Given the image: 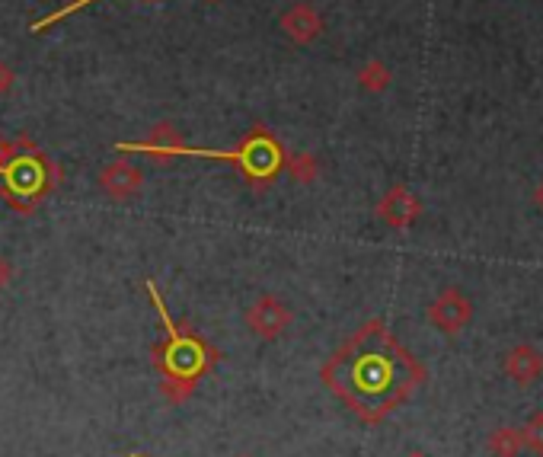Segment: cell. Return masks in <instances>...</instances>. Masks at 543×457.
Here are the masks:
<instances>
[{"instance_id": "9a60e30c", "label": "cell", "mask_w": 543, "mask_h": 457, "mask_svg": "<svg viewBox=\"0 0 543 457\" xmlns=\"http://www.w3.org/2000/svg\"><path fill=\"white\" fill-rule=\"evenodd\" d=\"M10 282V266L4 263V259H0V288H4Z\"/></svg>"}, {"instance_id": "3957f363", "label": "cell", "mask_w": 543, "mask_h": 457, "mask_svg": "<svg viewBox=\"0 0 543 457\" xmlns=\"http://www.w3.org/2000/svg\"><path fill=\"white\" fill-rule=\"evenodd\" d=\"M157 141H135V144H119L122 154H147V157H160V160H170V157H205V160H224V163H234V167L250 179L253 186H269L272 179L282 173L285 167V151L282 144L275 141V135L269 128L256 125L250 135H243V141L237 144L234 151H202V148H186L173 138L170 128H160Z\"/></svg>"}, {"instance_id": "277c9868", "label": "cell", "mask_w": 543, "mask_h": 457, "mask_svg": "<svg viewBox=\"0 0 543 457\" xmlns=\"http://www.w3.org/2000/svg\"><path fill=\"white\" fill-rule=\"evenodd\" d=\"M58 186V167L36 144L0 141V195L13 211L29 215Z\"/></svg>"}, {"instance_id": "8992f818", "label": "cell", "mask_w": 543, "mask_h": 457, "mask_svg": "<svg viewBox=\"0 0 543 457\" xmlns=\"http://www.w3.org/2000/svg\"><path fill=\"white\" fill-rule=\"evenodd\" d=\"M288 323H291V310L272 295H262L246 310V326H250V333L259 339H278L288 330Z\"/></svg>"}, {"instance_id": "e0dca14e", "label": "cell", "mask_w": 543, "mask_h": 457, "mask_svg": "<svg viewBox=\"0 0 543 457\" xmlns=\"http://www.w3.org/2000/svg\"><path fill=\"white\" fill-rule=\"evenodd\" d=\"M406 457H425L422 451H413V454H406Z\"/></svg>"}, {"instance_id": "2e32d148", "label": "cell", "mask_w": 543, "mask_h": 457, "mask_svg": "<svg viewBox=\"0 0 543 457\" xmlns=\"http://www.w3.org/2000/svg\"><path fill=\"white\" fill-rule=\"evenodd\" d=\"M534 205H537V208L543 211V179H540V186L534 189Z\"/></svg>"}, {"instance_id": "5bb4252c", "label": "cell", "mask_w": 543, "mask_h": 457, "mask_svg": "<svg viewBox=\"0 0 543 457\" xmlns=\"http://www.w3.org/2000/svg\"><path fill=\"white\" fill-rule=\"evenodd\" d=\"M87 4H96V0H74V4H68V7H61V10H55V13H48V16H42V20L32 26V32H42V29H48V26H55V23H61L64 16H71L74 10H80V7H87Z\"/></svg>"}, {"instance_id": "5b68a950", "label": "cell", "mask_w": 543, "mask_h": 457, "mask_svg": "<svg viewBox=\"0 0 543 457\" xmlns=\"http://www.w3.org/2000/svg\"><path fill=\"white\" fill-rule=\"evenodd\" d=\"M429 320H432V326H438L444 336H457V333L473 320V304H470V298L464 295V291L448 285V288H444L441 295L432 301Z\"/></svg>"}, {"instance_id": "4fadbf2b", "label": "cell", "mask_w": 543, "mask_h": 457, "mask_svg": "<svg viewBox=\"0 0 543 457\" xmlns=\"http://www.w3.org/2000/svg\"><path fill=\"white\" fill-rule=\"evenodd\" d=\"M521 438H524V445H528L531 451H537V454L543 457V410L528 419V426H524Z\"/></svg>"}, {"instance_id": "7a4b0ae2", "label": "cell", "mask_w": 543, "mask_h": 457, "mask_svg": "<svg viewBox=\"0 0 543 457\" xmlns=\"http://www.w3.org/2000/svg\"><path fill=\"white\" fill-rule=\"evenodd\" d=\"M147 295H151V304L157 307V317L163 323V342L154 349V368L160 374V390L173 406H183L186 400H192V394L199 390V381L215 368L221 355L199 333H192L189 326H179L173 320L170 307L157 291L154 279H147Z\"/></svg>"}, {"instance_id": "ac0fdd59", "label": "cell", "mask_w": 543, "mask_h": 457, "mask_svg": "<svg viewBox=\"0 0 543 457\" xmlns=\"http://www.w3.org/2000/svg\"><path fill=\"white\" fill-rule=\"evenodd\" d=\"M71 4H74V0H71Z\"/></svg>"}, {"instance_id": "30bf717a", "label": "cell", "mask_w": 543, "mask_h": 457, "mask_svg": "<svg viewBox=\"0 0 543 457\" xmlns=\"http://www.w3.org/2000/svg\"><path fill=\"white\" fill-rule=\"evenodd\" d=\"M282 23H285V29H288L298 42H310V39H314L317 32H320V26H323V23H320V16H317L314 10H310V7H304V4H301V7H294Z\"/></svg>"}, {"instance_id": "7c38bea8", "label": "cell", "mask_w": 543, "mask_h": 457, "mask_svg": "<svg viewBox=\"0 0 543 457\" xmlns=\"http://www.w3.org/2000/svg\"><path fill=\"white\" fill-rule=\"evenodd\" d=\"M358 77H361V87H368V90H384L390 84V71L384 68L381 61H371Z\"/></svg>"}, {"instance_id": "8fae6325", "label": "cell", "mask_w": 543, "mask_h": 457, "mask_svg": "<svg viewBox=\"0 0 543 457\" xmlns=\"http://www.w3.org/2000/svg\"><path fill=\"white\" fill-rule=\"evenodd\" d=\"M521 448H524V438H521V432L518 429H496L489 435V451L496 454V457H518L521 454Z\"/></svg>"}, {"instance_id": "ba28073f", "label": "cell", "mask_w": 543, "mask_h": 457, "mask_svg": "<svg viewBox=\"0 0 543 457\" xmlns=\"http://www.w3.org/2000/svg\"><path fill=\"white\" fill-rule=\"evenodd\" d=\"M505 374L521 387L534 384L543 374V352L531 346V342H521V346H515L505 355Z\"/></svg>"}, {"instance_id": "52a82bcc", "label": "cell", "mask_w": 543, "mask_h": 457, "mask_svg": "<svg viewBox=\"0 0 543 457\" xmlns=\"http://www.w3.org/2000/svg\"><path fill=\"white\" fill-rule=\"evenodd\" d=\"M377 215H381V221H387L393 231H406V227H413V221L422 215V202L406 186H393L381 199V205H377Z\"/></svg>"}, {"instance_id": "9c48e42d", "label": "cell", "mask_w": 543, "mask_h": 457, "mask_svg": "<svg viewBox=\"0 0 543 457\" xmlns=\"http://www.w3.org/2000/svg\"><path fill=\"white\" fill-rule=\"evenodd\" d=\"M141 183H144V173L125 160L109 163V167L100 173V186L112 195V199H128V195H135L141 189Z\"/></svg>"}, {"instance_id": "6da1fadb", "label": "cell", "mask_w": 543, "mask_h": 457, "mask_svg": "<svg viewBox=\"0 0 543 457\" xmlns=\"http://www.w3.org/2000/svg\"><path fill=\"white\" fill-rule=\"evenodd\" d=\"M320 381L361 422H381L425 381V368L384 320H368L320 368Z\"/></svg>"}]
</instances>
